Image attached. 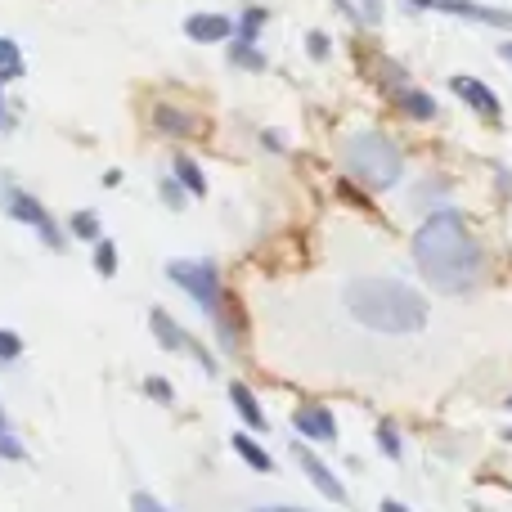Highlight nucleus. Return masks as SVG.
<instances>
[{"label": "nucleus", "mask_w": 512, "mask_h": 512, "mask_svg": "<svg viewBox=\"0 0 512 512\" xmlns=\"http://www.w3.org/2000/svg\"><path fill=\"white\" fill-rule=\"evenodd\" d=\"M414 261L423 270V279L441 292H468L481 279V248L454 207H441L418 225Z\"/></svg>", "instance_id": "obj_1"}, {"label": "nucleus", "mask_w": 512, "mask_h": 512, "mask_svg": "<svg viewBox=\"0 0 512 512\" xmlns=\"http://www.w3.org/2000/svg\"><path fill=\"white\" fill-rule=\"evenodd\" d=\"M346 310L373 333H418L427 324V297L387 274H364L346 283Z\"/></svg>", "instance_id": "obj_2"}, {"label": "nucleus", "mask_w": 512, "mask_h": 512, "mask_svg": "<svg viewBox=\"0 0 512 512\" xmlns=\"http://www.w3.org/2000/svg\"><path fill=\"white\" fill-rule=\"evenodd\" d=\"M167 279L176 283V288H185L189 297L203 306V315L212 319L216 333H221V346H225V351H239L243 319H239V310H234V301L225 297L221 270H216L212 261H167Z\"/></svg>", "instance_id": "obj_3"}, {"label": "nucleus", "mask_w": 512, "mask_h": 512, "mask_svg": "<svg viewBox=\"0 0 512 512\" xmlns=\"http://www.w3.org/2000/svg\"><path fill=\"white\" fill-rule=\"evenodd\" d=\"M342 158H346V171L369 189H391L405 176V158H400V149L382 131H355L342 144Z\"/></svg>", "instance_id": "obj_4"}, {"label": "nucleus", "mask_w": 512, "mask_h": 512, "mask_svg": "<svg viewBox=\"0 0 512 512\" xmlns=\"http://www.w3.org/2000/svg\"><path fill=\"white\" fill-rule=\"evenodd\" d=\"M0 207H5V212L14 216V221L32 225V230L41 234V243H45L50 252H63V248H68V243H63V230L54 225V216L45 212V207L36 203V198L27 194V189H18V185H9V180H0Z\"/></svg>", "instance_id": "obj_5"}, {"label": "nucleus", "mask_w": 512, "mask_h": 512, "mask_svg": "<svg viewBox=\"0 0 512 512\" xmlns=\"http://www.w3.org/2000/svg\"><path fill=\"white\" fill-rule=\"evenodd\" d=\"M149 324H153V337H158V342L167 346L171 355H194V360L203 364L207 373H216V360H212V351H203V346H198L194 337H189L185 328H180L176 319L167 315V310H149Z\"/></svg>", "instance_id": "obj_6"}, {"label": "nucleus", "mask_w": 512, "mask_h": 512, "mask_svg": "<svg viewBox=\"0 0 512 512\" xmlns=\"http://www.w3.org/2000/svg\"><path fill=\"white\" fill-rule=\"evenodd\" d=\"M292 459H297V468L310 477V486L319 490L324 499H333V504H346V486L333 477V468H328L324 459H319L315 450H306V445H292Z\"/></svg>", "instance_id": "obj_7"}, {"label": "nucleus", "mask_w": 512, "mask_h": 512, "mask_svg": "<svg viewBox=\"0 0 512 512\" xmlns=\"http://www.w3.org/2000/svg\"><path fill=\"white\" fill-rule=\"evenodd\" d=\"M292 427H297L306 441H337V418L328 414L324 405H301L297 414H292Z\"/></svg>", "instance_id": "obj_8"}, {"label": "nucleus", "mask_w": 512, "mask_h": 512, "mask_svg": "<svg viewBox=\"0 0 512 512\" xmlns=\"http://www.w3.org/2000/svg\"><path fill=\"white\" fill-rule=\"evenodd\" d=\"M185 36L198 45H216V41H230L234 23L225 14H189L185 18Z\"/></svg>", "instance_id": "obj_9"}, {"label": "nucleus", "mask_w": 512, "mask_h": 512, "mask_svg": "<svg viewBox=\"0 0 512 512\" xmlns=\"http://www.w3.org/2000/svg\"><path fill=\"white\" fill-rule=\"evenodd\" d=\"M432 9H445V14H463V18H472V23L512 27V14H504V9H490V5H477V0H436Z\"/></svg>", "instance_id": "obj_10"}, {"label": "nucleus", "mask_w": 512, "mask_h": 512, "mask_svg": "<svg viewBox=\"0 0 512 512\" xmlns=\"http://www.w3.org/2000/svg\"><path fill=\"white\" fill-rule=\"evenodd\" d=\"M454 95H463L472 108H477L481 117H490V122H495V117H499V99H495V90H490V86H481L477 77H454Z\"/></svg>", "instance_id": "obj_11"}, {"label": "nucleus", "mask_w": 512, "mask_h": 512, "mask_svg": "<svg viewBox=\"0 0 512 512\" xmlns=\"http://www.w3.org/2000/svg\"><path fill=\"white\" fill-rule=\"evenodd\" d=\"M153 126H158L162 135H171V140H185V135H194V113H185V108H171V104H158L153 108Z\"/></svg>", "instance_id": "obj_12"}, {"label": "nucleus", "mask_w": 512, "mask_h": 512, "mask_svg": "<svg viewBox=\"0 0 512 512\" xmlns=\"http://www.w3.org/2000/svg\"><path fill=\"white\" fill-rule=\"evenodd\" d=\"M230 400H234V409H239V418L248 423V432H265V409L256 405V396L248 391V382H230Z\"/></svg>", "instance_id": "obj_13"}, {"label": "nucleus", "mask_w": 512, "mask_h": 512, "mask_svg": "<svg viewBox=\"0 0 512 512\" xmlns=\"http://www.w3.org/2000/svg\"><path fill=\"white\" fill-rule=\"evenodd\" d=\"M230 445H234V454H239V459L248 463L252 472H274V459H270V454L261 450V445L252 441L248 432H234V441H230Z\"/></svg>", "instance_id": "obj_14"}, {"label": "nucleus", "mask_w": 512, "mask_h": 512, "mask_svg": "<svg viewBox=\"0 0 512 512\" xmlns=\"http://www.w3.org/2000/svg\"><path fill=\"white\" fill-rule=\"evenodd\" d=\"M176 180H180V189H185V194H194V198H203L207 194V176L203 171H198V162L194 158H176Z\"/></svg>", "instance_id": "obj_15"}, {"label": "nucleus", "mask_w": 512, "mask_h": 512, "mask_svg": "<svg viewBox=\"0 0 512 512\" xmlns=\"http://www.w3.org/2000/svg\"><path fill=\"white\" fill-rule=\"evenodd\" d=\"M400 108H405L414 122H432V117H436L432 95H423V90H400Z\"/></svg>", "instance_id": "obj_16"}, {"label": "nucleus", "mask_w": 512, "mask_h": 512, "mask_svg": "<svg viewBox=\"0 0 512 512\" xmlns=\"http://www.w3.org/2000/svg\"><path fill=\"white\" fill-rule=\"evenodd\" d=\"M18 77H23V50L0 36V81H18Z\"/></svg>", "instance_id": "obj_17"}, {"label": "nucleus", "mask_w": 512, "mask_h": 512, "mask_svg": "<svg viewBox=\"0 0 512 512\" xmlns=\"http://www.w3.org/2000/svg\"><path fill=\"white\" fill-rule=\"evenodd\" d=\"M230 63H234V68L261 72V68H265V54L256 50V45H243V41H234V50H230Z\"/></svg>", "instance_id": "obj_18"}, {"label": "nucleus", "mask_w": 512, "mask_h": 512, "mask_svg": "<svg viewBox=\"0 0 512 512\" xmlns=\"http://www.w3.org/2000/svg\"><path fill=\"white\" fill-rule=\"evenodd\" d=\"M261 23H265V9H256V5H252L248 14H243L239 23H234V32H239V41H243V45H252L256 36H261Z\"/></svg>", "instance_id": "obj_19"}, {"label": "nucleus", "mask_w": 512, "mask_h": 512, "mask_svg": "<svg viewBox=\"0 0 512 512\" xmlns=\"http://www.w3.org/2000/svg\"><path fill=\"white\" fill-rule=\"evenodd\" d=\"M95 270L104 274V279H113V274H117V243L113 239H99L95 243Z\"/></svg>", "instance_id": "obj_20"}, {"label": "nucleus", "mask_w": 512, "mask_h": 512, "mask_svg": "<svg viewBox=\"0 0 512 512\" xmlns=\"http://www.w3.org/2000/svg\"><path fill=\"white\" fill-rule=\"evenodd\" d=\"M68 225H72V234H77V239H86V243H99V239H104V234H99L95 212H77Z\"/></svg>", "instance_id": "obj_21"}, {"label": "nucleus", "mask_w": 512, "mask_h": 512, "mask_svg": "<svg viewBox=\"0 0 512 512\" xmlns=\"http://www.w3.org/2000/svg\"><path fill=\"white\" fill-rule=\"evenodd\" d=\"M18 355H23V337L9 333V328H0V364H14Z\"/></svg>", "instance_id": "obj_22"}, {"label": "nucleus", "mask_w": 512, "mask_h": 512, "mask_svg": "<svg viewBox=\"0 0 512 512\" xmlns=\"http://www.w3.org/2000/svg\"><path fill=\"white\" fill-rule=\"evenodd\" d=\"M144 391H149L158 405H176V391H171L167 378H144Z\"/></svg>", "instance_id": "obj_23"}, {"label": "nucleus", "mask_w": 512, "mask_h": 512, "mask_svg": "<svg viewBox=\"0 0 512 512\" xmlns=\"http://www.w3.org/2000/svg\"><path fill=\"white\" fill-rule=\"evenodd\" d=\"M131 512H171V508L162 504L158 495H149V490H135V495H131Z\"/></svg>", "instance_id": "obj_24"}, {"label": "nucleus", "mask_w": 512, "mask_h": 512, "mask_svg": "<svg viewBox=\"0 0 512 512\" xmlns=\"http://www.w3.org/2000/svg\"><path fill=\"white\" fill-rule=\"evenodd\" d=\"M378 445H382V454H387V459H400V436H396V427H391V423L378 427Z\"/></svg>", "instance_id": "obj_25"}, {"label": "nucleus", "mask_w": 512, "mask_h": 512, "mask_svg": "<svg viewBox=\"0 0 512 512\" xmlns=\"http://www.w3.org/2000/svg\"><path fill=\"white\" fill-rule=\"evenodd\" d=\"M162 198H167V203L176 207V212H180V207H185V189H180V180H176V176H167V180H162Z\"/></svg>", "instance_id": "obj_26"}, {"label": "nucleus", "mask_w": 512, "mask_h": 512, "mask_svg": "<svg viewBox=\"0 0 512 512\" xmlns=\"http://www.w3.org/2000/svg\"><path fill=\"white\" fill-rule=\"evenodd\" d=\"M306 50H310V54H315V59H324V54H328V36L310 32V36H306Z\"/></svg>", "instance_id": "obj_27"}, {"label": "nucleus", "mask_w": 512, "mask_h": 512, "mask_svg": "<svg viewBox=\"0 0 512 512\" xmlns=\"http://www.w3.org/2000/svg\"><path fill=\"white\" fill-rule=\"evenodd\" d=\"M5 86V81H0ZM0 131H9V113H5V90H0Z\"/></svg>", "instance_id": "obj_28"}, {"label": "nucleus", "mask_w": 512, "mask_h": 512, "mask_svg": "<svg viewBox=\"0 0 512 512\" xmlns=\"http://www.w3.org/2000/svg\"><path fill=\"white\" fill-rule=\"evenodd\" d=\"M364 14L378 18V14H382V0H364Z\"/></svg>", "instance_id": "obj_29"}, {"label": "nucleus", "mask_w": 512, "mask_h": 512, "mask_svg": "<svg viewBox=\"0 0 512 512\" xmlns=\"http://www.w3.org/2000/svg\"><path fill=\"white\" fill-rule=\"evenodd\" d=\"M382 512H409L405 504H396V499H382Z\"/></svg>", "instance_id": "obj_30"}, {"label": "nucleus", "mask_w": 512, "mask_h": 512, "mask_svg": "<svg viewBox=\"0 0 512 512\" xmlns=\"http://www.w3.org/2000/svg\"><path fill=\"white\" fill-rule=\"evenodd\" d=\"M256 512H306V508H283V504H274V508H256Z\"/></svg>", "instance_id": "obj_31"}, {"label": "nucleus", "mask_w": 512, "mask_h": 512, "mask_svg": "<svg viewBox=\"0 0 512 512\" xmlns=\"http://www.w3.org/2000/svg\"><path fill=\"white\" fill-rule=\"evenodd\" d=\"M405 5H414V9H432L436 0H405Z\"/></svg>", "instance_id": "obj_32"}, {"label": "nucleus", "mask_w": 512, "mask_h": 512, "mask_svg": "<svg viewBox=\"0 0 512 512\" xmlns=\"http://www.w3.org/2000/svg\"><path fill=\"white\" fill-rule=\"evenodd\" d=\"M0 436H9V418H5V405H0Z\"/></svg>", "instance_id": "obj_33"}, {"label": "nucleus", "mask_w": 512, "mask_h": 512, "mask_svg": "<svg viewBox=\"0 0 512 512\" xmlns=\"http://www.w3.org/2000/svg\"><path fill=\"white\" fill-rule=\"evenodd\" d=\"M504 59H512V41H508V45H504Z\"/></svg>", "instance_id": "obj_34"}, {"label": "nucleus", "mask_w": 512, "mask_h": 512, "mask_svg": "<svg viewBox=\"0 0 512 512\" xmlns=\"http://www.w3.org/2000/svg\"><path fill=\"white\" fill-rule=\"evenodd\" d=\"M504 436H508V441H512V427H508V432H504Z\"/></svg>", "instance_id": "obj_35"}, {"label": "nucleus", "mask_w": 512, "mask_h": 512, "mask_svg": "<svg viewBox=\"0 0 512 512\" xmlns=\"http://www.w3.org/2000/svg\"><path fill=\"white\" fill-rule=\"evenodd\" d=\"M508 409H512V396H508Z\"/></svg>", "instance_id": "obj_36"}]
</instances>
